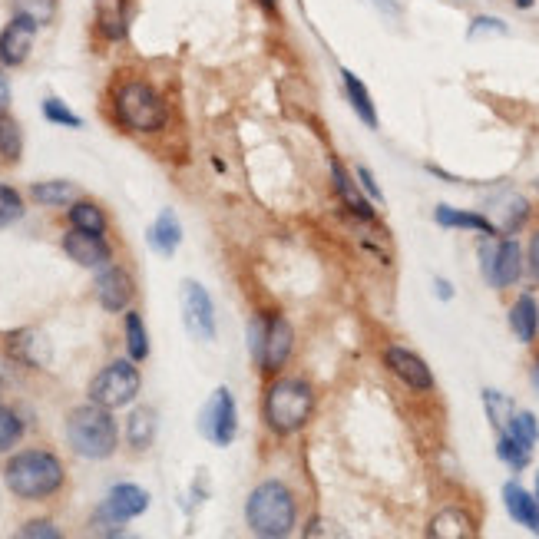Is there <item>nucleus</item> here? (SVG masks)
I'll return each instance as SVG.
<instances>
[{"label":"nucleus","instance_id":"38","mask_svg":"<svg viewBox=\"0 0 539 539\" xmlns=\"http://www.w3.org/2000/svg\"><path fill=\"white\" fill-rule=\"evenodd\" d=\"M483 34L503 37V34H506V20H500V17H473L470 27H467V37L477 40V37H483Z\"/></svg>","mask_w":539,"mask_h":539},{"label":"nucleus","instance_id":"21","mask_svg":"<svg viewBox=\"0 0 539 539\" xmlns=\"http://www.w3.org/2000/svg\"><path fill=\"white\" fill-rule=\"evenodd\" d=\"M129 27V0H96V30L103 40H123Z\"/></svg>","mask_w":539,"mask_h":539},{"label":"nucleus","instance_id":"20","mask_svg":"<svg viewBox=\"0 0 539 539\" xmlns=\"http://www.w3.org/2000/svg\"><path fill=\"white\" fill-rule=\"evenodd\" d=\"M341 83H344V96H348V103H351V110L354 116L368 126V129H377L381 126V120H377V106H374V96L371 90L364 86V80L358 77V73H351V70H341Z\"/></svg>","mask_w":539,"mask_h":539},{"label":"nucleus","instance_id":"15","mask_svg":"<svg viewBox=\"0 0 539 539\" xmlns=\"http://www.w3.org/2000/svg\"><path fill=\"white\" fill-rule=\"evenodd\" d=\"M331 186H334V196L341 199V206L348 209L354 219H361V222H374V206H371V199H368V192H364L358 186V179L351 176L348 169H344L338 159L331 163Z\"/></svg>","mask_w":539,"mask_h":539},{"label":"nucleus","instance_id":"28","mask_svg":"<svg viewBox=\"0 0 539 539\" xmlns=\"http://www.w3.org/2000/svg\"><path fill=\"white\" fill-rule=\"evenodd\" d=\"M530 219V202H526L523 196H516V192H506L503 202H500V222L497 229L513 235L516 229H523V222Z\"/></svg>","mask_w":539,"mask_h":539},{"label":"nucleus","instance_id":"2","mask_svg":"<svg viewBox=\"0 0 539 539\" xmlns=\"http://www.w3.org/2000/svg\"><path fill=\"white\" fill-rule=\"evenodd\" d=\"M245 523L262 539H285L295 533L298 506L282 480H265L245 500Z\"/></svg>","mask_w":539,"mask_h":539},{"label":"nucleus","instance_id":"31","mask_svg":"<svg viewBox=\"0 0 539 539\" xmlns=\"http://www.w3.org/2000/svg\"><path fill=\"white\" fill-rule=\"evenodd\" d=\"M20 153H24V133H20V123L14 116L0 113V156L7 163H17Z\"/></svg>","mask_w":539,"mask_h":539},{"label":"nucleus","instance_id":"19","mask_svg":"<svg viewBox=\"0 0 539 539\" xmlns=\"http://www.w3.org/2000/svg\"><path fill=\"white\" fill-rule=\"evenodd\" d=\"M434 222L440 229H463V232H480L483 239H493L500 235L497 222L487 219L483 212H470V209H454V206H437L434 209Z\"/></svg>","mask_w":539,"mask_h":539},{"label":"nucleus","instance_id":"10","mask_svg":"<svg viewBox=\"0 0 539 539\" xmlns=\"http://www.w3.org/2000/svg\"><path fill=\"white\" fill-rule=\"evenodd\" d=\"M179 308H182V325H186L189 338H196L202 344L215 341V305L206 285L186 278V282L179 285Z\"/></svg>","mask_w":539,"mask_h":539},{"label":"nucleus","instance_id":"25","mask_svg":"<svg viewBox=\"0 0 539 539\" xmlns=\"http://www.w3.org/2000/svg\"><path fill=\"white\" fill-rule=\"evenodd\" d=\"M126 440L133 450H146L156 440V411L153 407H136L126 420Z\"/></svg>","mask_w":539,"mask_h":539},{"label":"nucleus","instance_id":"1","mask_svg":"<svg viewBox=\"0 0 539 539\" xmlns=\"http://www.w3.org/2000/svg\"><path fill=\"white\" fill-rule=\"evenodd\" d=\"M63 480V463L50 450H20L4 467V487L20 500H47L63 487Z\"/></svg>","mask_w":539,"mask_h":539},{"label":"nucleus","instance_id":"17","mask_svg":"<svg viewBox=\"0 0 539 539\" xmlns=\"http://www.w3.org/2000/svg\"><path fill=\"white\" fill-rule=\"evenodd\" d=\"M7 348L10 354L20 361V364H27V368H47L50 364V341H47V334L37 331V328H20L10 334V341H7Z\"/></svg>","mask_w":539,"mask_h":539},{"label":"nucleus","instance_id":"11","mask_svg":"<svg viewBox=\"0 0 539 539\" xmlns=\"http://www.w3.org/2000/svg\"><path fill=\"white\" fill-rule=\"evenodd\" d=\"M384 364H387V371H391L401 384L411 387V391H417V394L434 391V371H430V364L420 358V354H414L411 348L387 344V348H384Z\"/></svg>","mask_w":539,"mask_h":539},{"label":"nucleus","instance_id":"46","mask_svg":"<svg viewBox=\"0 0 539 539\" xmlns=\"http://www.w3.org/2000/svg\"><path fill=\"white\" fill-rule=\"evenodd\" d=\"M255 4L262 7L268 17H278V0H255Z\"/></svg>","mask_w":539,"mask_h":539},{"label":"nucleus","instance_id":"23","mask_svg":"<svg viewBox=\"0 0 539 539\" xmlns=\"http://www.w3.org/2000/svg\"><path fill=\"white\" fill-rule=\"evenodd\" d=\"M427 536H434V539H467V536H473V520L467 516V510H460V506H444V510L430 520Z\"/></svg>","mask_w":539,"mask_h":539},{"label":"nucleus","instance_id":"4","mask_svg":"<svg viewBox=\"0 0 539 539\" xmlns=\"http://www.w3.org/2000/svg\"><path fill=\"white\" fill-rule=\"evenodd\" d=\"M67 440L73 454L83 460H106L120 447V427H116L113 411L100 404H83L67 417Z\"/></svg>","mask_w":539,"mask_h":539},{"label":"nucleus","instance_id":"47","mask_svg":"<svg viewBox=\"0 0 539 539\" xmlns=\"http://www.w3.org/2000/svg\"><path fill=\"white\" fill-rule=\"evenodd\" d=\"M533 4H536V0H513V7H516V10H530Z\"/></svg>","mask_w":539,"mask_h":539},{"label":"nucleus","instance_id":"35","mask_svg":"<svg viewBox=\"0 0 539 539\" xmlns=\"http://www.w3.org/2000/svg\"><path fill=\"white\" fill-rule=\"evenodd\" d=\"M43 120L53 123V126H67V129H80L83 126L80 116L73 113L63 100H57V96H47V100H43Z\"/></svg>","mask_w":539,"mask_h":539},{"label":"nucleus","instance_id":"33","mask_svg":"<svg viewBox=\"0 0 539 539\" xmlns=\"http://www.w3.org/2000/svg\"><path fill=\"white\" fill-rule=\"evenodd\" d=\"M483 407H487L490 424L497 427V430H506V424H510V417H513V411H516V404L510 401V397L500 394V391H493V387H487V391H483Z\"/></svg>","mask_w":539,"mask_h":539},{"label":"nucleus","instance_id":"49","mask_svg":"<svg viewBox=\"0 0 539 539\" xmlns=\"http://www.w3.org/2000/svg\"><path fill=\"white\" fill-rule=\"evenodd\" d=\"M533 493H536V500H539V473H536V487H533Z\"/></svg>","mask_w":539,"mask_h":539},{"label":"nucleus","instance_id":"5","mask_svg":"<svg viewBox=\"0 0 539 539\" xmlns=\"http://www.w3.org/2000/svg\"><path fill=\"white\" fill-rule=\"evenodd\" d=\"M116 120H120L129 133H159L169 123V106L156 86L143 80H126L113 96Z\"/></svg>","mask_w":539,"mask_h":539},{"label":"nucleus","instance_id":"32","mask_svg":"<svg viewBox=\"0 0 539 539\" xmlns=\"http://www.w3.org/2000/svg\"><path fill=\"white\" fill-rule=\"evenodd\" d=\"M500 434H513L520 444L526 447H536V440H539V420L533 411H520L516 407L513 417H510V424H506V430H500Z\"/></svg>","mask_w":539,"mask_h":539},{"label":"nucleus","instance_id":"51","mask_svg":"<svg viewBox=\"0 0 539 539\" xmlns=\"http://www.w3.org/2000/svg\"><path fill=\"white\" fill-rule=\"evenodd\" d=\"M536 189H539V179H536Z\"/></svg>","mask_w":539,"mask_h":539},{"label":"nucleus","instance_id":"40","mask_svg":"<svg viewBox=\"0 0 539 539\" xmlns=\"http://www.w3.org/2000/svg\"><path fill=\"white\" fill-rule=\"evenodd\" d=\"M354 179H358V186L368 192V199L371 202H384V192L381 186H377V179H374V172L368 166H358V172H354Z\"/></svg>","mask_w":539,"mask_h":539},{"label":"nucleus","instance_id":"42","mask_svg":"<svg viewBox=\"0 0 539 539\" xmlns=\"http://www.w3.org/2000/svg\"><path fill=\"white\" fill-rule=\"evenodd\" d=\"M364 4H371L377 14L387 17V20H401V17H404V10H401V4H397V0H364Z\"/></svg>","mask_w":539,"mask_h":539},{"label":"nucleus","instance_id":"8","mask_svg":"<svg viewBox=\"0 0 539 539\" xmlns=\"http://www.w3.org/2000/svg\"><path fill=\"white\" fill-rule=\"evenodd\" d=\"M199 434L209 440L212 447H229L235 434H239V404L229 387H215L199 414Z\"/></svg>","mask_w":539,"mask_h":539},{"label":"nucleus","instance_id":"24","mask_svg":"<svg viewBox=\"0 0 539 539\" xmlns=\"http://www.w3.org/2000/svg\"><path fill=\"white\" fill-rule=\"evenodd\" d=\"M510 328L520 344H533L539 331V305L533 295H520L510 308Z\"/></svg>","mask_w":539,"mask_h":539},{"label":"nucleus","instance_id":"50","mask_svg":"<svg viewBox=\"0 0 539 539\" xmlns=\"http://www.w3.org/2000/svg\"><path fill=\"white\" fill-rule=\"evenodd\" d=\"M0 387H4V377H0Z\"/></svg>","mask_w":539,"mask_h":539},{"label":"nucleus","instance_id":"45","mask_svg":"<svg viewBox=\"0 0 539 539\" xmlns=\"http://www.w3.org/2000/svg\"><path fill=\"white\" fill-rule=\"evenodd\" d=\"M434 288H437V298H440V301H450V298H454V285H450L447 278H437Z\"/></svg>","mask_w":539,"mask_h":539},{"label":"nucleus","instance_id":"44","mask_svg":"<svg viewBox=\"0 0 539 539\" xmlns=\"http://www.w3.org/2000/svg\"><path fill=\"white\" fill-rule=\"evenodd\" d=\"M530 272L536 275V282H539V229L533 232V239H530Z\"/></svg>","mask_w":539,"mask_h":539},{"label":"nucleus","instance_id":"22","mask_svg":"<svg viewBox=\"0 0 539 539\" xmlns=\"http://www.w3.org/2000/svg\"><path fill=\"white\" fill-rule=\"evenodd\" d=\"M149 245H153V252H159V255H176V249L182 245V225H179V219H176V212L172 209H163L156 215V222L149 225Z\"/></svg>","mask_w":539,"mask_h":539},{"label":"nucleus","instance_id":"26","mask_svg":"<svg viewBox=\"0 0 539 539\" xmlns=\"http://www.w3.org/2000/svg\"><path fill=\"white\" fill-rule=\"evenodd\" d=\"M67 219L73 229H83V232H96L103 235L106 232V215L96 202H86V199H73L70 209H67Z\"/></svg>","mask_w":539,"mask_h":539},{"label":"nucleus","instance_id":"6","mask_svg":"<svg viewBox=\"0 0 539 539\" xmlns=\"http://www.w3.org/2000/svg\"><path fill=\"white\" fill-rule=\"evenodd\" d=\"M139 387H143V377H139L136 361H110L90 381V401L100 407H110V411H120L129 407L139 397Z\"/></svg>","mask_w":539,"mask_h":539},{"label":"nucleus","instance_id":"13","mask_svg":"<svg viewBox=\"0 0 539 539\" xmlns=\"http://www.w3.org/2000/svg\"><path fill=\"white\" fill-rule=\"evenodd\" d=\"M37 20H30L24 14H14L10 24L0 30V63L4 67H20L27 63L30 50H34V37H37Z\"/></svg>","mask_w":539,"mask_h":539},{"label":"nucleus","instance_id":"9","mask_svg":"<svg viewBox=\"0 0 539 539\" xmlns=\"http://www.w3.org/2000/svg\"><path fill=\"white\" fill-rule=\"evenodd\" d=\"M480 268L483 278L493 288H510L523 278V249L516 239H500V242H483L480 249Z\"/></svg>","mask_w":539,"mask_h":539},{"label":"nucleus","instance_id":"36","mask_svg":"<svg viewBox=\"0 0 539 539\" xmlns=\"http://www.w3.org/2000/svg\"><path fill=\"white\" fill-rule=\"evenodd\" d=\"M20 437H24V420L10 411V407L0 404V454H7L10 447H17Z\"/></svg>","mask_w":539,"mask_h":539},{"label":"nucleus","instance_id":"12","mask_svg":"<svg viewBox=\"0 0 539 539\" xmlns=\"http://www.w3.org/2000/svg\"><path fill=\"white\" fill-rule=\"evenodd\" d=\"M291 351H295V328L285 315H265V344L258 368L265 374H278L288 364Z\"/></svg>","mask_w":539,"mask_h":539},{"label":"nucleus","instance_id":"48","mask_svg":"<svg viewBox=\"0 0 539 539\" xmlns=\"http://www.w3.org/2000/svg\"><path fill=\"white\" fill-rule=\"evenodd\" d=\"M533 384L539 387V361H536V371H533Z\"/></svg>","mask_w":539,"mask_h":539},{"label":"nucleus","instance_id":"34","mask_svg":"<svg viewBox=\"0 0 539 539\" xmlns=\"http://www.w3.org/2000/svg\"><path fill=\"white\" fill-rule=\"evenodd\" d=\"M24 219V199L14 186L0 182V229H10L14 222Z\"/></svg>","mask_w":539,"mask_h":539},{"label":"nucleus","instance_id":"7","mask_svg":"<svg viewBox=\"0 0 539 539\" xmlns=\"http://www.w3.org/2000/svg\"><path fill=\"white\" fill-rule=\"evenodd\" d=\"M149 510V493L136 483H116L106 493V500L100 503V510L93 516V526L96 533H106V536H120L123 533V523L136 520Z\"/></svg>","mask_w":539,"mask_h":539},{"label":"nucleus","instance_id":"41","mask_svg":"<svg viewBox=\"0 0 539 539\" xmlns=\"http://www.w3.org/2000/svg\"><path fill=\"white\" fill-rule=\"evenodd\" d=\"M262 344H265V315H255L249 325V351L255 361L262 358Z\"/></svg>","mask_w":539,"mask_h":539},{"label":"nucleus","instance_id":"27","mask_svg":"<svg viewBox=\"0 0 539 539\" xmlns=\"http://www.w3.org/2000/svg\"><path fill=\"white\" fill-rule=\"evenodd\" d=\"M30 196L40 206H70L73 199H77V186L73 182H63V179H50V182H34V189H30Z\"/></svg>","mask_w":539,"mask_h":539},{"label":"nucleus","instance_id":"39","mask_svg":"<svg viewBox=\"0 0 539 539\" xmlns=\"http://www.w3.org/2000/svg\"><path fill=\"white\" fill-rule=\"evenodd\" d=\"M24 539H60V530L50 520H30L24 530H20Z\"/></svg>","mask_w":539,"mask_h":539},{"label":"nucleus","instance_id":"16","mask_svg":"<svg viewBox=\"0 0 539 539\" xmlns=\"http://www.w3.org/2000/svg\"><path fill=\"white\" fill-rule=\"evenodd\" d=\"M133 298H136V285L126 268L106 265L100 278H96V301H100L106 311H126Z\"/></svg>","mask_w":539,"mask_h":539},{"label":"nucleus","instance_id":"14","mask_svg":"<svg viewBox=\"0 0 539 539\" xmlns=\"http://www.w3.org/2000/svg\"><path fill=\"white\" fill-rule=\"evenodd\" d=\"M63 252L70 255V262H77L80 268H106L113 262V249L106 245L103 235L70 229L63 235Z\"/></svg>","mask_w":539,"mask_h":539},{"label":"nucleus","instance_id":"43","mask_svg":"<svg viewBox=\"0 0 539 539\" xmlns=\"http://www.w3.org/2000/svg\"><path fill=\"white\" fill-rule=\"evenodd\" d=\"M10 96H14V90H10V77H7L4 70H0V113H7Z\"/></svg>","mask_w":539,"mask_h":539},{"label":"nucleus","instance_id":"37","mask_svg":"<svg viewBox=\"0 0 539 539\" xmlns=\"http://www.w3.org/2000/svg\"><path fill=\"white\" fill-rule=\"evenodd\" d=\"M53 10H57V4L53 0H14V14H24L30 20H37V24H50L53 20Z\"/></svg>","mask_w":539,"mask_h":539},{"label":"nucleus","instance_id":"30","mask_svg":"<svg viewBox=\"0 0 539 539\" xmlns=\"http://www.w3.org/2000/svg\"><path fill=\"white\" fill-rule=\"evenodd\" d=\"M497 457L506 463L510 470H526L530 467V460H533V447H526V444H520L513 434H500V440H497Z\"/></svg>","mask_w":539,"mask_h":539},{"label":"nucleus","instance_id":"3","mask_svg":"<svg viewBox=\"0 0 539 539\" xmlns=\"http://www.w3.org/2000/svg\"><path fill=\"white\" fill-rule=\"evenodd\" d=\"M311 411H315V391H311L305 377H278V381L268 384L262 417L275 434H298L311 420Z\"/></svg>","mask_w":539,"mask_h":539},{"label":"nucleus","instance_id":"18","mask_svg":"<svg viewBox=\"0 0 539 539\" xmlns=\"http://www.w3.org/2000/svg\"><path fill=\"white\" fill-rule=\"evenodd\" d=\"M503 506H506V513H510L513 523H520L523 530L539 536V500H536V493H530L516 480H510V483H503Z\"/></svg>","mask_w":539,"mask_h":539},{"label":"nucleus","instance_id":"29","mask_svg":"<svg viewBox=\"0 0 539 539\" xmlns=\"http://www.w3.org/2000/svg\"><path fill=\"white\" fill-rule=\"evenodd\" d=\"M126 351L133 361L149 358V334H146L143 315H139V311H126Z\"/></svg>","mask_w":539,"mask_h":539}]
</instances>
